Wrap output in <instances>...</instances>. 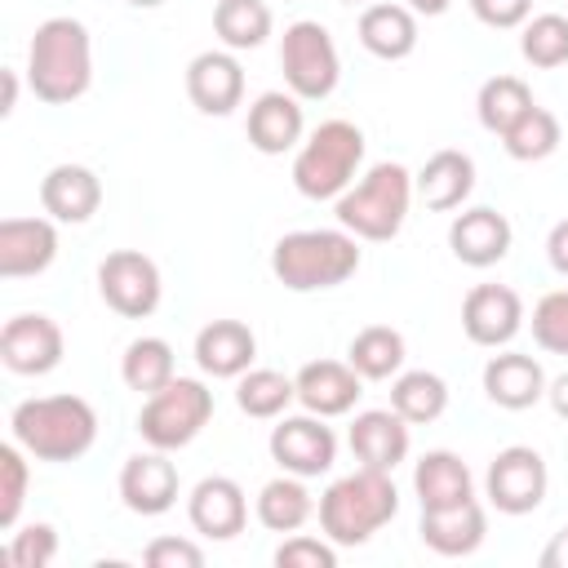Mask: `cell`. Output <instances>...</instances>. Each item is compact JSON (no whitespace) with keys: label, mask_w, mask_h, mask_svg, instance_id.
<instances>
[{"label":"cell","mask_w":568,"mask_h":568,"mask_svg":"<svg viewBox=\"0 0 568 568\" xmlns=\"http://www.w3.org/2000/svg\"><path fill=\"white\" fill-rule=\"evenodd\" d=\"M27 84L49 106H71L93 84V36L80 18H44L27 44Z\"/></svg>","instance_id":"6da1fadb"},{"label":"cell","mask_w":568,"mask_h":568,"mask_svg":"<svg viewBox=\"0 0 568 568\" xmlns=\"http://www.w3.org/2000/svg\"><path fill=\"white\" fill-rule=\"evenodd\" d=\"M9 430L36 462H80L98 444V408L84 395H31L13 404Z\"/></svg>","instance_id":"7a4b0ae2"},{"label":"cell","mask_w":568,"mask_h":568,"mask_svg":"<svg viewBox=\"0 0 568 568\" xmlns=\"http://www.w3.org/2000/svg\"><path fill=\"white\" fill-rule=\"evenodd\" d=\"M364 253L359 240L346 226H311V231H288L271 248V271L288 293H320L337 288L359 271Z\"/></svg>","instance_id":"3957f363"},{"label":"cell","mask_w":568,"mask_h":568,"mask_svg":"<svg viewBox=\"0 0 568 568\" xmlns=\"http://www.w3.org/2000/svg\"><path fill=\"white\" fill-rule=\"evenodd\" d=\"M395 515H399V488L390 470H373V466L333 479L320 497V528L333 546H364Z\"/></svg>","instance_id":"277c9868"},{"label":"cell","mask_w":568,"mask_h":568,"mask_svg":"<svg viewBox=\"0 0 568 568\" xmlns=\"http://www.w3.org/2000/svg\"><path fill=\"white\" fill-rule=\"evenodd\" d=\"M413 195V173L399 160H382L337 195V226H346L355 240L386 244L404 231Z\"/></svg>","instance_id":"5b68a950"},{"label":"cell","mask_w":568,"mask_h":568,"mask_svg":"<svg viewBox=\"0 0 568 568\" xmlns=\"http://www.w3.org/2000/svg\"><path fill=\"white\" fill-rule=\"evenodd\" d=\"M364 164V129L351 120L315 124L293 155V186L306 200H337Z\"/></svg>","instance_id":"8992f818"},{"label":"cell","mask_w":568,"mask_h":568,"mask_svg":"<svg viewBox=\"0 0 568 568\" xmlns=\"http://www.w3.org/2000/svg\"><path fill=\"white\" fill-rule=\"evenodd\" d=\"M209 417H213V390L200 377H173L169 386L146 395L138 413V435L146 448L178 453L209 426Z\"/></svg>","instance_id":"52a82bcc"},{"label":"cell","mask_w":568,"mask_h":568,"mask_svg":"<svg viewBox=\"0 0 568 568\" xmlns=\"http://www.w3.org/2000/svg\"><path fill=\"white\" fill-rule=\"evenodd\" d=\"M280 71H284L288 93H297L302 102H324L342 80V53L328 27L315 18L288 22L280 36Z\"/></svg>","instance_id":"ba28073f"},{"label":"cell","mask_w":568,"mask_h":568,"mask_svg":"<svg viewBox=\"0 0 568 568\" xmlns=\"http://www.w3.org/2000/svg\"><path fill=\"white\" fill-rule=\"evenodd\" d=\"M98 293L115 315L146 320L164 297V280H160V266L146 253L115 248V253H106L98 262Z\"/></svg>","instance_id":"9c48e42d"},{"label":"cell","mask_w":568,"mask_h":568,"mask_svg":"<svg viewBox=\"0 0 568 568\" xmlns=\"http://www.w3.org/2000/svg\"><path fill=\"white\" fill-rule=\"evenodd\" d=\"M546 488H550L546 457L537 448H528V444H510V448H501L488 462L484 493H488V501L501 515H528V510H537L546 501Z\"/></svg>","instance_id":"30bf717a"},{"label":"cell","mask_w":568,"mask_h":568,"mask_svg":"<svg viewBox=\"0 0 568 568\" xmlns=\"http://www.w3.org/2000/svg\"><path fill=\"white\" fill-rule=\"evenodd\" d=\"M62 351H67L62 328L44 311H22V315L4 320V328H0V359L18 377H44V373H53L62 364Z\"/></svg>","instance_id":"8fae6325"},{"label":"cell","mask_w":568,"mask_h":568,"mask_svg":"<svg viewBox=\"0 0 568 568\" xmlns=\"http://www.w3.org/2000/svg\"><path fill=\"white\" fill-rule=\"evenodd\" d=\"M266 448H271V457L280 462V470L302 475V479H315V475L333 470V462H337V435H333V426H324V417H315V413L280 417V422L271 426Z\"/></svg>","instance_id":"7c38bea8"},{"label":"cell","mask_w":568,"mask_h":568,"mask_svg":"<svg viewBox=\"0 0 568 568\" xmlns=\"http://www.w3.org/2000/svg\"><path fill=\"white\" fill-rule=\"evenodd\" d=\"M524 328V302L510 284H475L462 297V333L475 346H506L515 342V333Z\"/></svg>","instance_id":"4fadbf2b"},{"label":"cell","mask_w":568,"mask_h":568,"mask_svg":"<svg viewBox=\"0 0 568 568\" xmlns=\"http://www.w3.org/2000/svg\"><path fill=\"white\" fill-rule=\"evenodd\" d=\"M178 466L169 462L164 448H146V453H133L124 466H120V501L142 515V519H155L164 510L178 506Z\"/></svg>","instance_id":"5bb4252c"},{"label":"cell","mask_w":568,"mask_h":568,"mask_svg":"<svg viewBox=\"0 0 568 568\" xmlns=\"http://www.w3.org/2000/svg\"><path fill=\"white\" fill-rule=\"evenodd\" d=\"M186 519L209 541H231L248 524V497L231 475H204L186 497Z\"/></svg>","instance_id":"9a60e30c"},{"label":"cell","mask_w":568,"mask_h":568,"mask_svg":"<svg viewBox=\"0 0 568 568\" xmlns=\"http://www.w3.org/2000/svg\"><path fill=\"white\" fill-rule=\"evenodd\" d=\"M248 146L262 155H284L297 151L306 138V115H302V98L288 89H266L253 98L248 120H244Z\"/></svg>","instance_id":"2e32d148"},{"label":"cell","mask_w":568,"mask_h":568,"mask_svg":"<svg viewBox=\"0 0 568 568\" xmlns=\"http://www.w3.org/2000/svg\"><path fill=\"white\" fill-rule=\"evenodd\" d=\"M186 98L204 115H231L244 102V67L231 49H204L186 62Z\"/></svg>","instance_id":"e0dca14e"},{"label":"cell","mask_w":568,"mask_h":568,"mask_svg":"<svg viewBox=\"0 0 568 568\" xmlns=\"http://www.w3.org/2000/svg\"><path fill=\"white\" fill-rule=\"evenodd\" d=\"M510 240H515L510 217L497 213V209H488V204L462 209V213L448 222V248H453V257H457L462 266H475V271L497 266V262L510 253Z\"/></svg>","instance_id":"ac0fdd59"},{"label":"cell","mask_w":568,"mask_h":568,"mask_svg":"<svg viewBox=\"0 0 568 568\" xmlns=\"http://www.w3.org/2000/svg\"><path fill=\"white\" fill-rule=\"evenodd\" d=\"M58 257V222L53 217H4L0 222V275L27 280L44 275Z\"/></svg>","instance_id":"d6986e66"},{"label":"cell","mask_w":568,"mask_h":568,"mask_svg":"<svg viewBox=\"0 0 568 568\" xmlns=\"http://www.w3.org/2000/svg\"><path fill=\"white\" fill-rule=\"evenodd\" d=\"M297 404L315 417H342L359 404L364 377L346 359H311L297 368Z\"/></svg>","instance_id":"ffe728a7"},{"label":"cell","mask_w":568,"mask_h":568,"mask_svg":"<svg viewBox=\"0 0 568 568\" xmlns=\"http://www.w3.org/2000/svg\"><path fill=\"white\" fill-rule=\"evenodd\" d=\"M346 444H351L359 466L395 470L408 457L413 435H408V422L395 408H364V413H355V422L346 430Z\"/></svg>","instance_id":"44dd1931"},{"label":"cell","mask_w":568,"mask_h":568,"mask_svg":"<svg viewBox=\"0 0 568 568\" xmlns=\"http://www.w3.org/2000/svg\"><path fill=\"white\" fill-rule=\"evenodd\" d=\"M40 209L53 222H67V226L89 222L102 209V182H98V173L84 169V164H53L40 178Z\"/></svg>","instance_id":"7402d4cb"},{"label":"cell","mask_w":568,"mask_h":568,"mask_svg":"<svg viewBox=\"0 0 568 568\" xmlns=\"http://www.w3.org/2000/svg\"><path fill=\"white\" fill-rule=\"evenodd\" d=\"M413 191L430 213H453L475 191V160L457 146H444L413 173Z\"/></svg>","instance_id":"603a6c76"},{"label":"cell","mask_w":568,"mask_h":568,"mask_svg":"<svg viewBox=\"0 0 568 568\" xmlns=\"http://www.w3.org/2000/svg\"><path fill=\"white\" fill-rule=\"evenodd\" d=\"M546 368L524 351H501L484 364V395L506 413L532 408L537 399H546Z\"/></svg>","instance_id":"cb8c5ba5"},{"label":"cell","mask_w":568,"mask_h":568,"mask_svg":"<svg viewBox=\"0 0 568 568\" xmlns=\"http://www.w3.org/2000/svg\"><path fill=\"white\" fill-rule=\"evenodd\" d=\"M417 537L426 550L444 555V559H462V555H475L488 537V515L484 506L470 497L462 506H448V510H422V524H417Z\"/></svg>","instance_id":"d4e9b609"},{"label":"cell","mask_w":568,"mask_h":568,"mask_svg":"<svg viewBox=\"0 0 568 568\" xmlns=\"http://www.w3.org/2000/svg\"><path fill=\"white\" fill-rule=\"evenodd\" d=\"M257 359V337L244 320H209L195 333V364L209 377H240Z\"/></svg>","instance_id":"484cf974"},{"label":"cell","mask_w":568,"mask_h":568,"mask_svg":"<svg viewBox=\"0 0 568 568\" xmlns=\"http://www.w3.org/2000/svg\"><path fill=\"white\" fill-rule=\"evenodd\" d=\"M413 493H417L422 510H448V506H462L475 497V479L457 453L430 448L413 462Z\"/></svg>","instance_id":"4316f807"},{"label":"cell","mask_w":568,"mask_h":568,"mask_svg":"<svg viewBox=\"0 0 568 568\" xmlns=\"http://www.w3.org/2000/svg\"><path fill=\"white\" fill-rule=\"evenodd\" d=\"M355 31H359V44L382 62H404L417 49V13L395 0L364 4Z\"/></svg>","instance_id":"83f0119b"},{"label":"cell","mask_w":568,"mask_h":568,"mask_svg":"<svg viewBox=\"0 0 568 568\" xmlns=\"http://www.w3.org/2000/svg\"><path fill=\"white\" fill-rule=\"evenodd\" d=\"M404 359H408V346H404V333L390 328V324H368L351 337L346 346V364L364 377V382H390L395 373H404Z\"/></svg>","instance_id":"f1b7e54d"},{"label":"cell","mask_w":568,"mask_h":568,"mask_svg":"<svg viewBox=\"0 0 568 568\" xmlns=\"http://www.w3.org/2000/svg\"><path fill=\"white\" fill-rule=\"evenodd\" d=\"M315 515V497L306 488L302 475H275L262 484L257 493V524L271 528V532H297L306 519Z\"/></svg>","instance_id":"f546056e"},{"label":"cell","mask_w":568,"mask_h":568,"mask_svg":"<svg viewBox=\"0 0 568 568\" xmlns=\"http://www.w3.org/2000/svg\"><path fill=\"white\" fill-rule=\"evenodd\" d=\"M213 31H217L222 49H231V53L262 49L266 36L275 31V13L266 0H217L213 4Z\"/></svg>","instance_id":"4dcf8cb0"},{"label":"cell","mask_w":568,"mask_h":568,"mask_svg":"<svg viewBox=\"0 0 568 568\" xmlns=\"http://www.w3.org/2000/svg\"><path fill=\"white\" fill-rule=\"evenodd\" d=\"M390 408L408 422V426H426V422H439L444 408H448V382L430 368H408V373H395L390 382Z\"/></svg>","instance_id":"1f68e13d"},{"label":"cell","mask_w":568,"mask_h":568,"mask_svg":"<svg viewBox=\"0 0 568 568\" xmlns=\"http://www.w3.org/2000/svg\"><path fill=\"white\" fill-rule=\"evenodd\" d=\"M120 377L129 390L138 395H155L160 386H169L173 373V346L164 337H133L120 355Z\"/></svg>","instance_id":"d6a6232c"},{"label":"cell","mask_w":568,"mask_h":568,"mask_svg":"<svg viewBox=\"0 0 568 568\" xmlns=\"http://www.w3.org/2000/svg\"><path fill=\"white\" fill-rule=\"evenodd\" d=\"M293 399H297V382L284 377L280 368H248L235 377V404L248 417H262V422L284 417V408Z\"/></svg>","instance_id":"836d02e7"},{"label":"cell","mask_w":568,"mask_h":568,"mask_svg":"<svg viewBox=\"0 0 568 568\" xmlns=\"http://www.w3.org/2000/svg\"><path fill=\"white\" fill-rule=\"evenodd\" d=\"M559 142H564V129H559V115L555 111H546V106H528L506 133H501V146H506V155L510 160H524V164H532V160H546V155H555L559 151Z\"/></svg>","instance_id":"e575fe53"},{"label":"cell","mask_w":568,"mask_h":568,"mask_svg":"<svg viewBox=\"0 0 568 568\" xmlns=\"http://www.w3.org/2000/svg\"><path fill=\"white\" fill-rule=\"evenodd\" d=\"M532 106V89L519 80V75H488L479 84V98H475V115L488 133H506L524 111Z\"/></svg>","instance_id":"d590c367"},{"label":"cell","mask_w":568,"mask_h":568,"mask_svg":"<svg viewBox=\"0 0 568 568\" xmlns=\"http://www.w3.org/2000/svg\"><path fill=\"white\" fill-rule=\"evenodd\" d=\"M519 53L537 71H555L568 62V18L564 13H537L519 27Z\"/></svg>","instance_id":"8d00e7d4"},{"label":"cell","mask_w":568,"mask_h":568,"mask_svg":"<svg viewBox=\"0 0 568 568\" xmlns=\"http://www.w3.org/2000/svg\"><path fill=\"white\" fill-rule=\"evenodd\" d=\"M27 448L13 439V444H0V528H13L18 515H22V501H27V484H31V470H27Z\"/></svg>","instance_id":"74e56055"},{"label":"cell","mask_w":568,"mask_h":568,"mask_svg":"<svg viewBox=\"0 0 568 568\" xmlns=\"http://www.w3.org/2000/svg\"><path fill=\"white\" fill-rule=\"evenodd\" d=\"M532 342L546 355L568 359V288H555L532 306Z\"/></svg>","instance_id":"f35d334b"},{"label":"cell","mask_w":568,"mask_h":568,"mask_svg":"<svg viewBox=\"0 0 568 568\" xmlns=\"http://www.w3.org/2000/svg\"><path fill=\"white\" fill-rule=\"evenodd\" d=\"M58 559V528L53 524H27L9 541V564L13 568H49Z\"/></svg>","instance_id":"ab89813d"},{"label":"cell","mask_w":568,"mask_h":568,"mask_svg":"<svg viewBox=\"0 0 568 568\" xmlns=\"http://www.w3.org/2000/svg\"><path fill=\"white\" fill-rule=\"evenodd\" d=\"M275 568H337V546L328 537L288 532L275 550Z\"/></svg>","instance_id":"60d3db41"},{"label":"cell","mask_w":568,"mask_h":568,"mask_svg":"<svg viewBox=\"0 0 568 568\" xmlns=\"http://www.w3.org/2000/svg\"><path fill=\"white\" fill-rule=\"evenodd\" d=\"M142 564H151V568H200L204 550L186 537H155V541H146Z\"/></svg>","instance_id":"b9f144b4"},{"label":"cell","mask_w":568,"mask_h":568,"mask_svg":"<svg viewBox=\"0 0 568 568\" xmlns=\"http://www.w3.org/2000/svg\"><path fill=\"white\" fill-rule=\"evenodd\" d=\"M470 13L493 31H515L532 18V0H470Z\"/></svg>","instance_id":"7bdbcfd3"},{"label":"cell","mask_w":568,"mask_h":568,"mask_svg":"<svg viewBox=\"0 0 568 568\" xmlns=\"http://www.w3.org/2000/svg\"><path fill=\"white\" fill-rule=\"evenodd\" d=\"M546 257H550V266H555L559 275H568V217L550 226V235H546Z\"/></svg>","instance_id":"ee69618b"},{"label":"cell","mask_w":568,"mask_h":568,"mask_svg":"<svg viewBox=\"0 0 568 568\" xmlns=\"http://www.w3.org/2000/svg\"><path fill=\"white\" fill-rule=\"evenodd\" d=\"M537 564H541V568H568V528H559V532L546 541V550H541Z\"/></svg>","instance_id":"f6af8a7d"},{"label":"cell","mask_w":568,"mask_h":568,"mask_svg":"<svg viewBox=\"0 0 568 568\" xmlns=\"http://www.w3.org/2000/svg\"><path fill=\"white\" fill-rule=\"evenodd\" d=\"M546 399H550L555 417H564V422H568V373H559V377L546 386Z\"/></svg>","instance_id":"bcb514c9"},{"label":"cell","mask_w":568,"mask_h":568,"mask_svg":"<svg viewBox=\"0 0 568 568\" xmlns=\"http://www.w3.org/2000/svg\"><path fill=\"white\" fill-rule=\"evenodd\" d=\"M404 4H408L417 18H439V13H448L453 0H404Z\"/></svg>","instance_id":"7dc6e473"},{"label":"cell","mask_w":568,"mask_h":568,"mask_svg":"<svg viewBox=\"0 0 568 568\" xmlns=\"http://www.w3.org/2000/svg\"><path fill=\"white\" fill-rule=\"evenodd\" d=\"M18 106V71H4V102H0V115H13Z\"/></svg>","instance_id":"c3c4849f"},{"label":"cell","mask_w":568,"mask_h":568,"mask_svg":"<svg viewBox=\"0 0 568 568\" xmlns=\"http://www.w3.org/2000/svg\"><path fill=\"white\" fill-rule=\"evenodd\" d=\"M124 4H133V9H160L164 0H124Z\"/></svg>","instance_id":"681fc988"},{"label":"cell","mask_w":568,"mask_h":568,"mask_svg":"<svg viewBox=\"0 0 568 568\" xmlns=\"http://www.w3.org/2000/svg\"><path fill=\"white\" fill-rule=\"evenodd\" d=\"M337 4H368V0H337Z\"/></svg>","instance_id":"f907efd6"}]
</instances>
